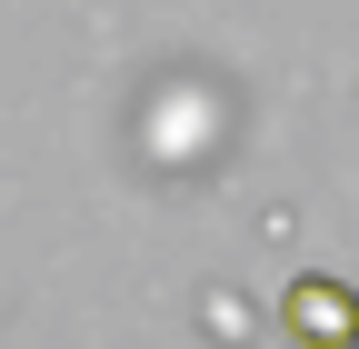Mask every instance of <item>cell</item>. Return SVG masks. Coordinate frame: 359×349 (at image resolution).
<instances>
[{"label":"cell","instance_id":"obj_1","mask_svg":"<svg viewBox=\"0 0 359 349\" xmlns=\"http://www.w3.org/2000/svg\"><path fill=\"white\" fill-rule=\"evenodd\" d=\"M280 320H290L299 349H359V289H339V280H290V289H280Z\"/></svg>","mask_w":359,"mask_h":349}]
</instances>
